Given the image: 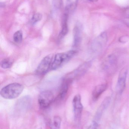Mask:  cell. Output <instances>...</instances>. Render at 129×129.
I'll return each mask as SVG.
<instances>
[{
  "instance_id": "6da1fadb",
  "label": "cell",
  "mask_w": 129,
  "mask_h": 129,
  "mask_svg": "<svg viewBox=\"0 0 129 129\" xmlns=\"http://www.w3.org/2000/svg\"><path fill=\"white\" fill-rule=\"evenodd\" d=\"M23 90V86L21 84L14 83L7 85L1 90V96L7 99H13L19 97Z\"/></svg>"
},
{
  "instance_id": "7a4b0ae2",
  "label": "cell",
  "mask_w": 129,
  "mask_h": 129,
  "mask_svg": "<svg viewBox=\"0 0 129 129\" xmlns=\"http://www.w3.org/2000/svg\"><path fill=\"white\" fill-rule=\"evenodd\" d=\"M76 52L75 50H71L67 52L56 54L52 62L51 70H55L60 68L73 58L76 54Z\"/></svg>"
},
{
  "instance_id": "3957f363",
  "label": "cell",
  "mask_w": 129,
  "mask_h": 129,
  "mask_svg": "<svg viewBox=\"0 0 129 129\" xmlns=\"http://www.w3.org/2000/svg\"><path fill=\"white\" fill-rule=\"evenodd\" d=\"M108 41L107 33L104 32L97 36L92 42L91 47L92 51L94 54H98L102 51Z\"/></svg>"
},
{
  "instance_id": "277c9868",
  "label": "cell",
  "mask_w": 129,
  "mask_h": 129,
  "mask_svg": "<svg viewBox=\"0 0 129 129\" xmlns=\"http://www.w3.org/2000/svg\"><path fill=\"white\" fill-rule=\"evenodd\" d=\"M54 93L49 90L42 92L38 99L39 107L42 109H46L54 101Z\"/></svg>"
},
{
  "instance_id": "5b68a950",
  "label": "cell",
  "mask_w": 129,
  "mask_h": 129,
  "mask_svg": "<svg viewBox=\"0 0 129 129\" xmlns=\"http://www.w3.org/2000/svg\"><path fill=\"white\" fill-rule=\"evenodd\" d=\"M53 62V56L51 54L45 57L41 61L35 71L37 75H44L51 68Z\"/></svg>"
},
{
  "instance_id": "8992f818",
  "label": "cell",
  "mask_w": 129,
  "mask_h": 129,
  "mask_svg": "<svg viewBox=\"0 0 129 129\" xmlns=\"http://www.w3.org/2000/svg\"><path fill=\"white\" fill-rule=\"evenodd\" d=\"M91 61L85 62L76 68L75 70L71 72V73L68 74L66 78L69 79L72 81L75 79H78L82 76L88 70L91 66Z\"/></svg>"
},
{
  "instance_id": "52a82bcc",
  "label": "cell",
  "mask_w": 129,
  "mask_h": 129,
  "mask_svg": "<svg viewBox=\"0 0 129 129\" xmlns=\"http://www.w3.org/2000/svg\"><path fill=\"white\" fill-rule=\"evenodd\" d=\"M72 104L74 119L76 122H79L81 120L83 110V106L81 101L80 95H75L73 99Z\"/></svg>"
},
{
  "instance_id": "ba28073f",
  "label": "cell",
  "mask_w": 129,
  "mask_h": 129,
  "mask_svg": "<svg viewBox=\"0 0 129 129\" xmlns=\"http://www.w3.org/2000/svg\"><path fill=\"white\" fill-rule=\"evenodd\" d=\"M127 74L128 70L126 68L122 69L120 72L116 88L117 91L119 94H122L125 89Z\"/></svg>"
},
{
  "instance_id": "9c48e42d",
  "label": "cell",
  "mask_w": 129,
  "mask_h": 129,
  "mask_svg": "<svg viewBox=\"0 0 129 129\" xmlns=\"http://www.w3.org/2000/svg\"><path fill=\"white\" fill-rule=\"evenodd\" d=\"M73 34V47L77 48L79 47L82 41V26L79 23H78L74 27Z\"/></svg>"
},
{
  "instance_id": "30bf717a",
  "label": "cell",
  "mask_w": 129,
  "mask_h": 129,
  "mask_svg": "<svg viewBox=\"0 0 129 129\" xmlns=\"http://www.w3.org/2000/svg\"><path fill=\"white\" fill-rule=\"evenodd\" d=\"M32 104V99L29 96H25L20 99L16 105V108L18 111H25L30 108Z\"/></svg>"
},
{
  "instance_id": "8fae6325",
  "label": "cell",
  "mask_w": 129,
  "mask_h": 129,
  "mask_svg": "<svg viewBox=\"0 0 129 129\" xmlns=\"http://www.w3.org/2000/svg\"><path fill=\"white\" fill-rule=\"evenodd\" d=\"M111 101V98L110 97H107L105 99L96 112L95 116V121L97 122V121L100 119L102 114L109 107Z\"/></svg>"
},
{
  "instance_id": "7c38bea8",
  "label": "cell",
  "mask_w": 129,
  "mask_h": 129,
  "mask_svg": "<svg viewBox=\"0 0 129 129\" xmlns=\"http://www.w3.org/2000/svg\"><path fill=\"white\" fill-rule=\"evenodd\" d=\"M72 82V80L68 78L65 77L64 79L61 86L59 94L57 97V99L61 100L64 98L68 91L69 85Z\"/></svg>"
},
{
  "instance_id": "4fadbf2b",
  "label": "cell",
  "mask_w": 129,
  "mask_h": 129,
  "mask_svg": "<svg viewBox=\"0 0 129 129\" xmlns=\"http://www.w3.org/2000/svg\"><path fill=\"white\" fill-rule=\"evenodd\" d=\"M68 14L66 13L64 15L62 20V29L58 37V41H60L64 38L68 32Z\"/></svg>"
},
{
  "instance_id": "5bb4252c",
  "label": "cell",
  "mask_w": 129,
  "mask_h": 129,
  "mask_svg": "<svg viewBox=\"0 0 129 129\" xmlns=\"http://www.w3.org/2000/svg\"><path fill=\"white\" fill-rule=\"evenodd\" d=\"M108 85L107 83H103L97 86L93 90L92 93V97L94 101H96L99 97L104 92L107 88Z\"/></svg>"
},
{
  "instance_id": "9a60e30c",
  "label": "cell",
  "mask_w": 129,
  "mask_h": 129,
  "mask_svg": "<svg viewBox=\"0 0 129 129\" xmlns=\"http://www.w3.org/2000/svg\"><path fill=\"white\" fill-rule=\"evenodd\" d=\"M117 60L114 55H110L106 60L105 64V68L107 71H111L114 70L117 65Z\"/></svg>"
},
{
  "instance_id": "2e32d148",
  "label": "cell",
  "mask_w": 129,
  "mask_h": 129,
  "mask_svg": "<svg viewBox=\"0 0 129 129\" xmlns=\"http://www.w3.org/2000/svg\"><path fill=\"white\" fill-rule=\"evenodd\" d=\"M79 0H66V11L69 14L72 12L76 8Z\"/></svg>"
},
{
  "instance_id": "e0dca14e",
  "label": "cell",
  "mask_w": 129,
  "mask_h": 129,
  "mask_svg": "<svg viewBox=\"0 0 129 129\" xmlns=\"http://www.w3.org/2000/svg\"><path fill=\"white\" fill-rule=\"evenodd\" d=\"M14 41L17 44H20L23 39V34L20 30L17 31L14 33L13 36Z\"/></svg>"
},
{
  "instance_id": "ac0fdd59",
  "label": "cell",
  "mask_w": 129,
  "mask_h": 129,
  "mask_svg": "<svg viewBox=\"0 0 129 129\" xmlns=\"http://www.w3.org/2000/svg\"><path fill=\"white\" fill-rule=\"evenodd\" d=\"M13 62L10 59H5L2 60L1 62V67L3 69H8L11 67Z\"/></svg>"
},
{
  "instance_id": "d6986e66",
  "label": "cell",
  "mask_w": 129,
  "mask_h": 129,
  "mask_svg": "<svg viewBox=\"0 0 129 129\" xmlns=\"http://www.w3.org/2000/svg\"><path fill=\"white\" fill-rule=\"evenodd\" d=\"M61 119L59 116H55L53 119V129H60L61 125Z\"/></svg>"
},
{
  "instance_id": "ffe728a7",
  "label": "cell",
  "mask_w": 129,
  "mask_h": 129,
  "mask_svg": "<svg viewBox=\"0 0 129 129\" xmlns=\"http://www.w3.org/2000/svg\"><path fill=\"white\" fill-rule=\"evenodd\" d=\"M42 18V15L40 13H35L33 14L31 19V23L32 24H34L37 22L40 21Z\"/></svg>"
},
{
  "instance_id": "44dd1931",
  "label": "cell",
  "mask_w": 129,
  "mask_h": 129,
  "mask_svg": "<svg viewBox=\"0 0 129 129\" xmlns=\"http://www.w3.org/2000/svg\"><path fill=\"white\" fill-rule=\"evenodd\" d=\"M62 0H53V4L55 9H59L62 5Z\"/></svg>"
},
{
  "instance_id": "7402d4cb",
  "label": "cell",
  "mask_w": 129,
  "mask_h": 129,
  "mask_svg": "<svg viewBox=\"0 0 129 129\" xmlns=\"http://www.w3.org/2000/svg\"><path fill=\"white\" fill-rule=\"evenodd\" d=\"M98 126V124L97 122L94 121L87 129H97Z\"/></svg>"
},
{
  "instance_id": "603a6c76",
  "label": "cell",
  "mask_w": 129,
  "mask_h": 129,
  "mask_svg": "<svg viewBox=\"0 0 129 129\" xmlns=\"http://www.w3.org/2000/svg\"><path fill=\"white\" fill-rule=\"evenodd\" d=\"M88 1H90L91 2H97L98 0H88Z\"/></svg>"
}]
</instances>
